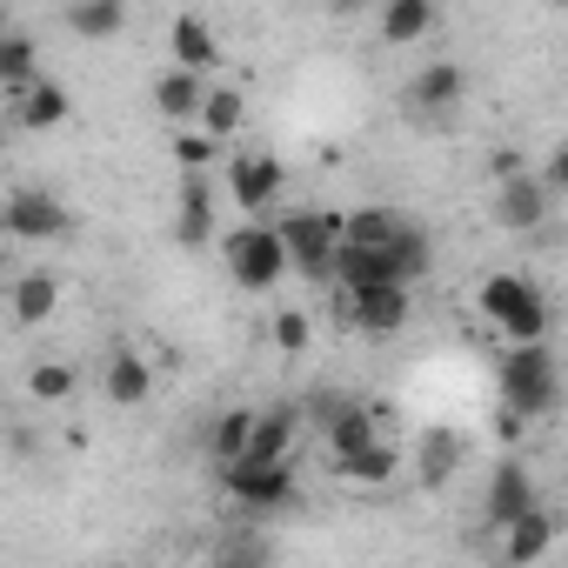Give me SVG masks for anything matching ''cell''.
Wrapping results in <instances>:
<instances>
[{
	"mask_svg": "<svg viewBox=\"0 0 568 568\" xmlns=\"http://www.w3.org/2000/svg\"><path fill=\"white\" fill-rule=\"evenodd\" d=\"M475 308H481V322H488L508 348L548 342V295L535 288L528 274H515V267H501V274L481 281V288H475Z\"/></svg>",
	"mask_w": 568,
	"mask_h": 568,
	"instance_id": "1",
	"label": "cell"
},
{
	"mask_svg": "<svg viewBox=\"0 0 568 568\" xmlns=\"http://www.w3.org/2000/svg\"><path fill=\"white\" fill-rule=\"evenodd\" d=\"M501 408L528 428V422H548L561 408V362L548 342H528V348H508L501 355Z\"/></svg>",
	"mask_w": 568,
	"mask_h": 568,
	"instance_id": "2",
	"label": "cell"
},
{
	"mask_svg": "<svg viewBox=\"0 0 568 568\" xmlns=\"http://www.w3.org/2000/svg\"><path fill=\"white\" fill-rule=\"evenodd\" d=\"M221 261H227V281L247 288V295H267V288L288 281V254H281L274 221H234L221 234Z\"/></svg>",
	"mask_w": 568,
	"mask_h": 568,
	"instance_id": "3",
	"label": "cell"
},
{
	"mask_svg": "<svg viewBox=\"0 0 568 568\" xmlns=\"http://www.w3.org/2000/svg\"><path fill=\"white\" fill-rule=\"evenodd\" d=\"M281 254H288V274L302 281H335V247H342V214L335 207H295L274 221Z\"/></svg>",
	"mask_w": 568,
	"mask_h": 568,
	"instance_id": "4",
	"label": "cell"
},
{
	"mask_svg": "<svg viewBox=\"0 0 568 568\" xmlns=\"http://www.w3.org/2000/svg\"><path fill=\"white\" fill-rule=\"evenodd\" d=\"M221 488H227V501L241 508V515H281V508H295V495H302V475H295V462H234V468H221Z\"/></svg>",
	"mask_w": 568,
	"mask_h": 568,
	"instance_id": "5",
	"label": "cell"
},
{
	"mask_svg": "<svg viewBox=\"0 0 568 568\" xmlns=\"http://www.w3.org/2000/svg\"><path fill=\"white\" fill-rule=\"evenodd\" d=\"M221 187H227V201L241 214H267L281 194H288V168H281L274 154H261V148H247V154L221 161Z\"/></svg>",
	"mask_w": 568,
	"mask_h": 568,
	"instance_id": "6",
	"label": "cell"
},
{
	"mask_svg": "<svg viewBox=\"0 0 568 568\" xmlns=\"http://www.w3.org/2000/svg\"><path fill=\"white\" fill-rule=\"evenodd\" d=\"M0 227H8L14 241H61V234H74V214L48 187H14L8 201H0Z\"/></svg>",
	"mask_w": 568,
	"mask_h": 568,
	"instance_id": "7",
	"label": "cell"
},
{
	"mask_svg": "<svg viewBox=\"0 0 568 568\" xmlns=\"http://www.w3.org/2000/svg\"><path fill=\"white\" fill-rule=\"evenodd\" d=\"M342 315H348L355 335L388 342V335H402L415 322V288H348L342 295Z\"/></svg>",
	"mask_w": 568,
	"mask_h": 568,
	"instance_id": "8",
	"label": "cell"
},
{
	"mask_svg": "<svg viewBox=\"0 0 568 568\" xmlns=\"http://www.w3.org/2000/svg\"><path fill=\"white\" fill-rule=\"evenodd\" d=\"M528 508H541V488H535V468L521 462V455H501L495 462V475H488V488H481V521L501 535L515 515H528Z\"/></svg>",
	"mask_w": 568,
	"mask_h": 568,
	"instance_id": "9",
	"label": "cell"
},
{
	"mask_svg": "<svg viewBox=\"0 0 568 568\" xmlns=\"http://www.w3.org/2000/svg\"><path fill=\"white\" fill-rule=\"evenodd\" d=\"M408 468H415V488H448L455 475H462V462H468V442H462V428H448V422H435V428H422L415 435V448L402 455Z\"/></svg>",
	"mask_w": 568,
	"mask_h": 568,
	"instance_id": "10",
	"label": "cell"
},
{
	"mask_svg": "<svg viewBox=\"0 0 568 568\" xmlns=\"http://www.w3.org/2000/svg\"><path fill=\"white\" fill-rule=\"evenodd\" d=\"M548 214H555V194H548L528 168H521V174H508V181L495 187V221H501L508 234H535Z\"/></svg>",
	"mask_w": 568,
	"mask_h": 568,
	"instance_id": "11",
	"label": "cell"
},
{
	"mask_svg": "<svg viewBox=\"0 0 568 568\" xmlns=\"http://www.w3.org/2000/svg\"><path fill=\"white\" fill-rule=\"evenodd\" d=\"M462 94H468V68L442 54V61H428V68L408 74V94H402V101H408L415 114H448V108H462Z\"/></svg>",
	"mask_w": 568,
	"mask_h": 568,
	"instance_id": "12",
	"label": "cell"
},
{
	"mask_svg": "<svg viewBox=\"0 0 568 568\" xmlns=\"http://www.w3.org/2000/svg\"><path fill=\"white\" fill-rule=\"evenodd\" d=\"M168 61H174L181 74L207 81V74L221 68V41H214V28H207L201 14H174V21H168Z\"/></svg>",
	"mask_w": 568,
	"mask_h": 568,
	"instance_id": "13",
	"label": "cell"
},
{
	"mask_svg": "<svg viewBox=\"0 0 568 568\" xmlns=\"http://www.w3.org/2000/svg\"><path fill=\"white\" fill-rule=\"evenodd\" d=\"M295 442H302V422H295V402H274V408H254V435H247V455L241 462H295Z\"/></svg>",
	"mask_w": 568,
	"mask_h": 568,
	"instance_id": "14",
	"label": "cell"
},
{
	"mask_svg": "<svg viewBox=\"0 0 568 568\" xmlns=\"http://www.w3.org/2000/svg\"><path fill=\"white\" fill-rule=\"evenodd\" d=\"M555 535H561L555 508H528V515H515V521L501 528V568H535V561L555 548Z\"/></svg>",
	"mask_w": 568,
	"mask_h": 568,
	"instance_id": "15",
	"label": "cell"
},
{
	"mask_svg": "<svg viewBox=\"0 0 568 568\" xmlns=\"http://www.w3.org/2000/svg\"><path fill=\"white\" fill-rule=\"evenodd\" d=\"M174 241H181V247H207V241H214V181H207V174H181V194H174Z\"/></svg>",
	"mask_w": 568,
	"mask_h": 568,
	"instance_id": "16",
	"label": "cell"
},
{
	"mask_svg": "<svg viewBox=\"0 0 568 568\" xmlns=\"http://www.w3.org/2000/svg\"><path fill=\"white\" fill-rule=\"evenodd\" d=\"M241 121H247V94H241L234 81H207L201 114H194V134H207L214 148H227V141L241 134Z\"/></svg>",
	"mask_w": 568,
	"mask_h": 568,
	"instance_id": "17",
	"label": "cell"
},
{
	"mask_svg": "<svg viewBox=\"0 0 568 568\" xmlns=\"http://www.w3.org/2000/svg\"><path fill=\"white\" fill-rule=\"evenodd\" d=\"M54 308H61V281L48 274V267H28L14 288H8V315L21 322V328H41V322H54Z\"/></svg>",
	"mask_w": 568,
	"mask_h": 568,
	"instance_id": "18",
	"label": "cell"
},
{
	"mask_svg": "<svg viewBox=\"0 0 568 568\" xmlns=\"http://www.w3.org/2000/svg\"><path fill=\"white\" fill-rule=\"evenodd\" d=\"M435 0H388L382 8V21H375V34L388 41V48H415V41H428L435 34Z\"/></svg>",
	"mask_w": 568,
	"mask_h": 568,
	"instance_id": "19",
	"label": "cell"
},
{
	"mask_svg": "<svg viewBox=\"0 0 568 568\" xmlns=\"http://www.w3.org/2000/svg\"><path fill=\"white\" fill-rule=\"evenodd\" d=\"M68 114H74V94H68L61 81H48V74H41V81L14 101V121H21L28 134H48V128H61Z\"/></svg>",
	"mask_w": 568,
	"mask_h": 568,
	"instance_id": "20",
	"label": "cell"
},
{
	"mask_svg": "<svg viewBox=\"0 0 568 568\" xmlns=\"http://www.w3.org/2000/svg\"><path fill=\"white\" fill-rule=\"evenodd\" d=\"M335 475H342V481H355V488H382V481H395V475H402V442L375 435L368 448H355L348 462H335Z\"/></svg>",
	"mask_w": 568,
	"mask_h": 568,
	"instance_id": "21",
	"label": "cell"
},
{
	"mask_svg": "<svg viewBox=\"0 0 568 568\" xmlns=\"http://www.w3.org/2000/svg\"><path fill=\"white\" fill-rule=\"evenodd\" d=\"M61 28L74 41H121L128 34V8L121 0H74V8L61 14Z\"/></svg>",
	"mask_w": 568,
	"mask_h": 568,
	"instance_id": "22",
	"label": "cell"
},
{
	"mask_svg": "<svg viewBox=\"0 0 568 568\" xmlns=\"http://www.w3.org/2000/svg\"><path fill=\"white\" fill-rule=\"evenodd\" d=\"M201 94H207V81H194V74H181V68L154 74V114H161V121H174V128H194Z\"/></svg>",
	"mask_w": 568,
	"mask_h": 568,
	"instance_id": "23",
	"label": "cell"
},
{
	"mask_svg": "<svg viewBox=\"0 0 568 568\" xmlns=\"http://www.w3.org/2000/svg\"><path fill=\"white\" fill-rule=\"evenodd\" d=\"M41 81V48H34V34H8V41H0V94H8V101H21L28 88Z\"/></svg>",
	"mask_w": 568,
	"mask_h": 568,
	"instance_id": "24",
	"label": "cell"
},
{
	"mask_svg": "<svg viewBox=\"0 0 568 568\" xmlns=\"http://www.w3.org/2000/svg\"><path fill=\"white\" fill-rule=\"evenodd\" d=\"M101 388H108V402H114V408H141V402L154 395V368H148V362H141L134 348H121V355L108 362Z\"/></svg>",
	"mask_w": 568,
	"mask_h": 568,
	"instance_id": "25",
	"label": "cell"
},
{
	"mask_svg": "<svg viewBox=\"0 0 568 568\" xmlns=\"http://www.w3.org/2000/svg\"><path fill=\"white\" fill-rule=\"evenodd\" d=\"M375 435H388V428H382V415H375L368 402H355L335 428H322V448H328V462H348V455H355V448H368Z\"/></svg>",
	"mask_w": 568,
	"mask_h": 568,
	"instance_id": "26",
	"label": "cell"
},
{
	"mask_svg": "<svg viewBox=\"0 0 568 568\" xmlns=\"http://www.w3.org/2000/svg\"><path fill=\"white\" fill-rule=\"evenodd\" d=\"M247 435H254V408H221V415L207 422V455H214V468H234V462L247 455Z\"/></svg>",
	"mask_w": 568,
	"mask_h": 568,
	"instance_id": "27",
	"label": "cell"
},
{
	"mask_svg": "<svg viewBox=\"0 0 568 568\" xmlns=\"http://www.w3.org/2000/svg\"><path fill=\"white\" fill-rule=\"evenodd\" d=\"M207 568H274V535H261V528H234V535H221V548H214Z\"/></svg>",
	"mask_w": 568,
	"mask_h": 568,
	"instance_id": "28",
	"label": "cell"
},
{
	"mask_svg": "<svg viewBox=\"0 0 568 568\" xmlns=\"http://www.w3.org/2000/svg\"><path fill=\"white\" fill-rule=\"evenodd\" d=\"M348 408H355V395H348V388H308V395L295 402V422L322 435V428H335V422H342Z\"/></svg>",
	"mask_w": 568,
	"mask_h": 568,
	"instance_id": "29",
	"label": "cell"
},
{
	"mask_svg": "<svg viewBox=\"0 0 568 568\" xmlns=\"http://www.w3.org/2000/svg\"><path fill=\"white\" fill-rule=\"evenodd\" d=\"M74 388H81V368H74V362H34V368H28V395L48 402V408L68 402Z\"/></svg>",
	"mask_w": 568,
	"mask_h": 568,
	"instance_id": "30",
	"label": "cell"
},
{
	"mask_svg": "<svg viewBox=\"0 0 568 568\" xmlns=\"http://www.w3.org/2000/svg\"><path fill=\"white\" fill-rule=\"evenodd\" d=\"M267 335H274V348H281V355H308V342H315V315L281 308V315L267 322Z\"/></svg>",
	"mask_w": 568,
	"mask_h": 568,
	"instance_id": "31",
	"label": "cell"
},
{
	"mask_svg": "<svg viewBox=\"0 0 568 568\" xmlns=\"http://www.w3.org/2000/svg\"><path fill=\"white\" fill-rule=\"evenodd\" d=\"M221 154H227V148H214V141H207V134H194V128H181V134H174V161H181V174H207Z\"/></svg>",
	"mask_w": 568,
	"mask_h": 568,
	"instance_id": "32",
	"label": "cell"
},
{
	"mask_svg": "<svg viewBox=\"0 0 568 568\" xmlns=\"http://www.w3.org/2000/svg\"><path fill=\"white\" fill-rule=\"evenodd\" d=\"M495 435H501V442H521V435H528V428H521V422H515V415H508V408H495Z\"/></svg>",
	"mask_w": 568,
	"mask_h": 568,
	"instance_id": "33",
	"label": "cell"
},
{
	"mask_svg": "<svg viewBox=\"0 0 568 568\" xmlns=\"http://www.w3.org/2000/svg\"><path fill=\"white\" fill-rule=\"evenodd\" d=\"M8 34H14V14H8V8H0V41H8Z\"/></svg>",
	"mask_w": 568,
	"mask_h": 568,
	"instance_id": "34",
	"label": "cell"
},
{
	"mask_svg": "<svg viewBox=\"0 0 568 568\" xmlns=\"http://www.w3.org/2000/svg\"><path fill=\"white\" fill-rule=\"evenodd\" d=\"M101 568H121V561H101Z\"/></svg>",
	"mask_w": 568,
	"mask_h": 568,
	"instance_id": "35",
	"label": "cell"
},
{
	"mask_svg": "<svg viewBox=\"0 0 568 568\" xmlns=\"http://www.w3.org/2000/svg\"><path fill=\"white\" fill-rule=\"evenodd\" d=\"M495 568H501V561H495Z\"/></svg>",
	"mask_w": 568,
	"mask_h": 568,
	"instance_id": "36",
	"label": "cell"
}]
</instances>
